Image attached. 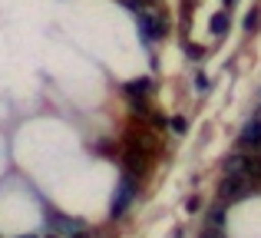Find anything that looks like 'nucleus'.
<instances>
[{
    "label": "nucleus",
    "mask_w": 261,
    "mask_h": 238,
    "mask_svg": "<svg viewBox=\"0 0 261 238\" xmlns=\"http://www.w3.org/2000/svg\"><path fill=\"white\" fill-rule=\"evenodd\" d=\"M231 4H235V0H225V7H231Z\"/></svg>",
    "instance_id": "17"
},
{
    "label": "nucleus",
    "mask_w": 261,
    "mask_h": 238,
    "mask_svg": "<svg viewBox=\"0 0 261 238\" xmlns=\"http://www.w3.org/2000/svg\"><path fill=\"white\" fill-rule=\"evenodd\" d=\"M212 222H215V225H222V222H225V215H222V208H215V212H212Z\"/></svg>",
    "instance_id": "15"
},
{
    "label": "nucleus",
    "mask_w": 261,
    "mask_h": 238,
    "mask_svg": "<svg viewBox=\"0 0 261 238\" xmlns=\"http://www.w3.org/2000/svg\"><path fill=\"white\" fill-rule=\"evenodd\" d=\"M208 86H212V80L205 76V73H198V76H195V90H198V93H205Z\"/></svg>",
    "instance_id": "12"
},
{
    "label": "nucleus",
    "mask_w": 261,
    "mask_h": 238,
    "mask_svg": "<svg viewBox=\"0 0 261 238\" xmlns=\"http://www.w3.org/2000/svg\"><path fill=\"white\" fill-rule=\"evenodd\" d=\"M228 10H218L215 17H212V33H215V37H225V33H228Z\"/></svg>",
    "instance_id": "7"
},
{
    "label": "nucleus",
    "mask_w": 261,
    "mask_h": 238,
    "mask_svg": "<svg viewBox=\"0 0 261 238\" xmlns=\"http://www.w3.org/2000/svg\"><path fill=\"white\" fill-rule=\"evenodd\" d=\"M258 20H261V13L258 10H248V17H245V30H255Z\"/></svg>",
    "instance_id": "11"
},
{
    "label": "nucleus",
    "mask_w": 261,
    "mask_h": 238,
    "mask_svg": "<svg viewBox=\"0 0 261 238\" xmlns=\"http://www.w3.org/2000/svg\"><path fill=\"white\" fill-rule=\"evenodd\" d=\"M238 142H242L245 149H258V146H261V116H258V119H251L248 126L242 129V136H238Z\"/></svg>",
    "instance_id": "4"
},
{
    "label": "nucleus",
    "mask_w": 261,
    "mask_h": 238,
    "mask_svg": "<svg viewBox=\"0 0 261 238\" xmlns=\"http://www.w3.org/2000/svg\"><path fill=\"white\" fill-rule=\"evenodd\" d=\"M70 238H89V235H86V232H83V228H80V232H73V235H70Z\"/></svg>",
    "instance_id": "16"
},
{
    "label": "nucleus",
    "mask_w": 261,
    "mask_h": 238,
    "mask_svg": "<svg viewBox=\"0 0 261 238\" xmlns=\"http://www.w3.org/2000/svg\"><path fill=\"white\" fill-rule=\"evenodd\" d=\"M189 57H192V60H202V57H205V50H202V46H195V43H192V46H189Z\"/></svg>",
    "instance_id": "14"
},
{
    "label": "nucleus",
    "mask_w": 261,
    "mask_h": 238,
    "mask_svg": "<svg viewBox=\"0 0 261 238\" xmlns=\"http://www.w3.org/2000/svg\"><path fill=\"white\" fill-rule=\"evenodd\" d=\"M169 129H172V133H178V136H182L185 129H189V122H185L182 116H172V119H169Z\"/></svg>",
    "instance_id": "10"
},
{
    "label": "nucleus",
    "mask_w": 261,
    "mask_h": 238,
    "mask_svg": "<svg viewBox=\"0 0 261 238\" xmlns=\"http://www.w3.org/2000/svg\"><path fill=\"white\" fill-rule=\"evenodd\" d=\"M27 238H33V235H27Z\"/></svg>",
    "instance_id": "18"
},
{
    "label": "nucleus",
    "mask_w": 261,
    "mask_h": 238,
    "mask_svg": "<svg viewBox=\"0 0 261 238\" xmlns=\"http://www.w3.org/2000/svg\"><path fill=\"white\" fill-rule=\"evenodd\" d=\"M136 195V175H126V179L119 182V189H116V199H113V219H122V212L129 208V202H133Z\"/></svg>",
    "instance_id": "1"
},
{
    "label": "nucleus",
    "mask_w": 261,
    "mask_h": 238,
    "mask_svg": "<svg viewBox=\"0 0 261 238\" xmlns=\"http://www.w3.org/2000/svg\"><path fill=\"white\" fill-rule=\"evenodd\" d=\"M133 113H139V116H149V106H146V96H133Z\"/></svg>",
    "instance_id": "9"
},
{
    "label": "nucleus",
    "mask_w": 261,
    "mask_h": 238,
    "mask_svg": "<svg viewBox=\"0 0 261 238\" xmlns=\"http://www.w3.org/2000/svg\"><path fill=\"white\" fill-rule=\"evenodd\" d=\"M126 10H139V7H146V4H152V0H119Z\"/></svg>",
    "instance_id": "13"
},
{
    "label": "nucleus",
    "mask_w": 261,
    "mask_h": 238,
    "mask_svg": "<svg viewBox=\"0 0 261 238\" xmlns=\"http://www.w3.org/2000/svg\"><path fill=\"white\" fill-rule=\"evenodd\" d=\"M225 175L245 179V155H228V159H225Z\"/></svg>",
    "instance_id": "6"
},
{
    "label": "nucleus",
    "mask_w": 261,
    "mask_h": 238,
    "mask_svg": "<svg viewBox=\"0 0 261 238\" xmlns=\"http://www.w3.org/2000/svg\"><path fill=\"white\" fill-rule=\"evenodd\" d=\"M166 33V20L155 13V17H149V13H142L139 17V37H142V43H152L155 37H162Z\"/></svg>",
    "instance_id": "2"
},
{
    "label": "nucleus",
    "mask_w": 261,
    "mask_h": 238,
    "mask_svg": "<svg viewBox=\"0 0 261 238\" xmlns=\"http://www.w3.org/2000/svg\"><path fill=\"white\" fill-rule=\"evenodd\" d=\"M152 86H155V80L139 76V80H133V83L122 86V93H126V96H146V93H152Z\"/></svg>",
    "instance_id": "5"
},
{
    "label": "nucleus",
    "mask_w": 261,
    "mask_h": 238,
    "mask_svg": "<svg viewBox=\"0 0 261 238\" xmlns=\"http://www.w3.org/2000/svg\"><path fill=\"white\" fill-rule=\"evenodd\" d=\"M248 186H251L248 179H231V175H225V182H222V195H225V199H231V202H235V199H245V195L251 192Z\"/></svg>",
    "instance_id": "3"
},
{
    "label": "nucleus",
    "mask_w": 261,
    "mask_h": 238,
    "mask_svg": "<svg viewBox=\"0 0 261 238\" xmlns=\"http://www.w3.org/2000/svg\"><path fill=\"white\" fill-rule=\"evenodd\" d=\"M245 179H248V182L261 179V159H258V155H245Z\"/></svg>",
    "instance_id": "8"
}]
</instances>
